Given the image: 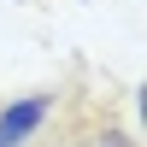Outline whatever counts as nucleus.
<instances>
[{
    "label": "nucleus",
    "mask_w": 147,
    "mask_h": 147,
    "mask_svg": "<svg viewBox=\"0 0 147 147\" xmlns=\"http://www.w3.org/2000/svg\"><path fill=\"white\" fill-rule=\"evenodd\" d=\"M47 112H53V94H24V100H12L6 112H0V147H30V136L47 124Z\"/></svg>",
    "instance_id": "1"
}]
</instances>
